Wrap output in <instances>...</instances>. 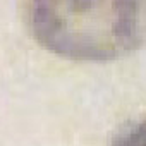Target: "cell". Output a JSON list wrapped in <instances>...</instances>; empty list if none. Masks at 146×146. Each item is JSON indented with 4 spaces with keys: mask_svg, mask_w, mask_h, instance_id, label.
<instances>
[{
    "mask_svg": "<svg viewBox=\"0 0 146 146\" xmlns=\"http://www.w3.org/2000/svg\"><path fill=\"white\" fill-rule=\"evenodd\" d=\"M33 29L52 52L74 60H113L139 46L146 0H33Z\"/></svg>",
    "mask_w": 146,
    "mask_h": 146,
    "instance_id": "obj_1",
    "label": "cell"
}]
</instances>
